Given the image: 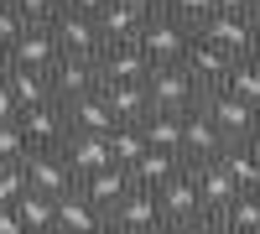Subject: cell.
Instances as JSON below:
<instances>
[{"label":"cell","mask_w":260,"mask_h":234,"mask_svg":"<svg viewBox=\"0 0 260 234\" xmlns=\"http://www.w3.org/2000/svg\"><path fill=\"white\" fill-rule=\"evenodd\" d=\"M104 104H110L115 125H141L151 115V99H146V83H99Z\"/></svg>","instance_id":"cell-19"},{"label":"cell","mask_w":260,"mask_h":234,"mask_svg":"<svg viewBox=\"0 0 260 234\" xmlns=\"http://www.w3.org/2000/svg\"><path fill=\"white\" fill-rule=\"evenodd\" d=\"M11 73H16V62H11V47H0V83H11Z\"/></svg>","instance_id":"cell-40"},{"label":"cell","mask_w":260,"mask_h":234,"mask_svg":"<svg viewBox=\"0 0 260 234\" xmlns=\"http://www.w3.org/2000/svg\"><path fill=\"white\" fill-rule=\"evenodd\" d=\"M26 182H31V193H47V198H68L73 187H78V172L68 166V156L62 151H26Z\"/></svg>","instance_id":"cell-5"},{"label":"cell","mask_w":260,"mask_h":234,"mask_svg":"<svg viewBox=\"0 0 260 234\" xmlns=\"http://www.w3.org/2000/svg\"><path fill=\"white\" fill-rule=\"evenodd\" d=\"M182 156H167V151H146L136 166H130V187H146V193H156V187L167 182V177H177L182 172Z\"/></svg>","instance_id":"cell-24"},{"label":"cell","mask_w":260,"mask_h":234,"mask_svg":"<svg viewBox=\"0 0 260 234\" xmlns=\"http://www.w3.org/2000/svg\"><path fill=\"white\" fill-rule=\"evenodd\" d=\"M94 62H99V83H146L151 73V57L136 42H104V52Z\"/></svg>","instance_id":"cell-10"},{"label":"cell","mask_w":260,"mask_h":234,"mask_svg":"<svg viewBox=\"0 0 260 234\" xmlns=\"http://www.w3.org/2000/svg\"><path fill=\"white\" fill-rule=\"evenodd\" d=\"M0 234H26V224H21L16 203H0Z\"/></svg>","instance_id":"cell-36"},{"label":"cell","mask_w":260,"mask_h":234,"mask_svg":"<svg viewBox=\"0 0 260 234\" xmlns=\"http://www.w3.org/2000/svg\"><path fill=\"white\" fill-rule=\"evenodd\" d=\"M250 146H255V151H260V125H255V136H250Z\"/></svg>","instance_id":"cell-43"},{"label":"cell","mask_w":260,"mask_h":234,"mask_svg":"<svg viewBox=\"0 0 260 234\" xmlns=\"http://www.w3.org/2000/svg\"><path fill=\"white\" fill-rule=\"evenodd\" d=\"M57 151L68 156V166L78 172V182H83V177H94V172H104V166H115V156H110V136H83V130H68V141H62Z\"/></svg>","instance_id":"cell-13"},{"label":"cell","mask_w":260,"mask_h":234,"mask_svg":"<svg viewBox=\"0 0 260 234\" xmlns=\"http://www.w3.org/2000/svg\"><path fill=\"white\" fill-rule=\"evenodd\" d=\"M16 214H21V224H26V234H47V229H57V198L26 193L16 203Z\"/></svg>","instance_id":"cell-27"},{"label":"cell","mask_w":260,"mask_h":234,"mask_svg":"<svg viewBox=\"0 0 260 234\" xmlns=\"http://www.w3.org/2000/svg\"><path fill=\"white\" fill-rule=\"evenodd\" d=\"M213 11H255V0H213Z\"/></svg>","instance_id":"cell-39"},{"label":"cell","mask_w":260,"mask_h":234,"mask_svg":"<svg viewBox=\"0 0 260 234\" xmlns=\"http://www.w3.org/2000/svg\"><path fill=\"white\" fill-rule=\"evenodd\" d=\"M11 94L21 110L31 104H52V68H16L11 73Z\"/></svg>","instance_id":"cell-25"},{"label":"cell","mask_w":260,"mask_h":234,"mask_svg":"<svg viewBox=\"0 0 260 234\" xmlns=\"http://www.w3.org/2000/svg\"><path fill=\"white\" fill-rule=\"evenodd\" d=\"M187 42H192V31L182 26V21H172L167 11H156V16H146V21H141L136 47L151 57V68H177V62L187 57Z\"/></svg>","instance_id":"cell-2"},{"label":"cell","mask_w":260,"mask_h":234,"mask_svg":"<svg viewBox=\"0 0 260 234\" xmlns=\"http://www.w3.org/2000/svg\"><path fill=\"white\" fill-rule=\"evenodd\" d=\"M21 31H26V16H21L11 0H0V47H11Z\"/></svg>","instance_id":"cell-34"},{"label":"cell","mask_w":260,"mask_h":234,"mask_svg":"<svg viewBox=\"0 0 260 234\" xmlns=\"http://www.w3.org/2000/svg\"><path fill=\"white\" fill-rule=\"evenodd\" d=\"M224 136H219V125H213L203 110H187L182 115V161H219L224 151Z\"/></svg>","instance_id":"cell-14"},{"label":"cell","mask_w":260,"mask_h":234,"mask_svg":"<svg viewBox=\"0 0 260 234\" xmlns=\"http://www.w3.org/2000/svg\"><path fill=\"white\" fill-rule=\"evenodd\" d=\"M167 234H224L219 219H208V214H192V219H177V224H167Z\"/></svg>","instance_id":"cell-35"},{"label":"cell","mask_w":260,"mask_h":234,"mask_svg":"<svg viewBox=\"0 0 260 234\" xmlns=\"http://www.w3.org/2000/svg\"><path fill=\"white\" fill-rule=\"evenodd\" d=\"M141 136L151 151H167V156H182V115H161V110H151L141 120Z\"/></svg>","instance_id":"cell-23"},{"label":"cell","mask_w":260,"mask_h":234,"mask_svg":"<svg viewBox=\"0 0 260 234\" xmlns=\"http://www.w3.org/2000/svg\"><path fill=\"white\" fill-rule=\"evenodd\" d=\"M182 68L203 83V94L208 89H224V78H229V68H234V57L224 52V47H213V42H203V37H192L187 42V57H182Z\"/></svg>","instance_id":"cell-12"},{"label":"cell","mask_w":260,"mask_h":234,"mask_svg":"<svg viewBox=\"0 0 260 234\" xmlns=\"http://www.w3.org/2000/svg\"><path fill=\"white\" fill-rule=\"evenodd\" d=\"M130 6H136V11H141V16H156V11H161V6H167V0H130Z\"/></svg>","instance_id":"cell-41"},{"label":"cell","mask_w":260,"mask_h":234,"mask_svg":"<svg viewBox=\"0 0 260 234\" xmlns=\"http://www.w3.org/2000/svg\"><path fill=\"white\" fill-rule=\"evenodd\" d=\"M219 166L234 177L240 193H260V151H255L250 141H229L224 151H219Z\"/></svg>","instance_id":"cell-20"},{"label":"cell","mask_w":260,"mask_h":234,"mask_svg":"<svg viewBox=\"0 0 260 234\" xmlns=\"http://www.w3.org/2000/svg\"><path fill=\"white\" fill-rule=\"evenodd\" d=\"M110 0H68V11H78V16H99Z\"/></svg>","instance_id":"cell-38"},{"label":"cell","mask_w":260,"mask_h":234,"mask_svg":"<svg viewBox=\"0 0 260 234\" xmlns=\"http://www.w3.org/2000/svg\"><path fill=\"white\" fill-rule=\"evenodd\" d=\"M62 52H57V37L47 26H26L16 42H11V62L16 68H52Z\"/></svg>","instance_id":"cell-18"},{"label":"cell","mask_w":260,"mask_h":234,"mask_svg":"<svg viewBox=\"0 0 260 234\" xmlns=\"http://www.w3.org/2000/svg\"><path fill=\"white\" fill-rule=\"evenodd\" d=\"M156 208H161V224H177V219L203 214V208H198V187H192V172H187V166L156 187Z\"/></svg>","instance_id":"cell-15"},{"label":"cell","mask_w":260,"mask_h":234,"mask_svg":"<svg viewBox=\"0 0 260 234\" xmlns=\"http://www.w3.org/2000/svg\"><path fill=\"white\" fill-rule=\"evenodd\" d=\"M146 99H151V110H161V115H187V110L203 104V83L192 78L182 62L177 68H151L146 73Z\"/></svg>","instance_id":"cell-1"},{"label":"cell","mask_w":260,"mask_h":234,"mask_svg":"<svg viewBox=\"0 0 260 234\" xmlns=\"http://www.w3.org/2000/svg\"><path fill=\"white\" fill-rule=\"evenodd\" d=\"M47 31L57 37V52H62V57H99V52H104V37H99V26H94V16H78V11H68V6L57 11V21H52Z\"/></svg>","instance_id":"cell-7"},{"label":"cell","mask_w":260,"mask_h":234,"mask_svg":"<svg viewBox=\"0 0 260 234\" xmlns=\"http://www.w3.org/2000/svg\"><path fill=\"white\" fill-rule=\"evenodd\" d=\"M16 115H21V104H16V94H11V83H0V125L16 120Z\"/></svg>","instance_id":"cell-37"},{"label":"cell","mask_w":260,"mask_h":234,"mask_svg":"<svg viewBox=\"0 0 260 234\" xmlns=\"http://www.w3.org/2000/svg\"><path fill=\"white\" fill-rule=\"evenodd\" d=\"M187 172H192V187H198V208L208 219H219L224 208L240 198V187H234V177L224 172L219 161H187Z\"/></svg>","instance_id":"cell-9"},{"label":"cell","mask_w":260,"mask_h":234,"mask_svg":"<svg viewBox=\"0 0 260 234\" xmlns=\"http://www.w3.org/2000/svg\"><path fill=\"white\" fill-rule=\"evenodd\" d=\"M161 11H167L172 21H182V26H187V31H198V26H203V21L213 16V0H167V6H161Z\"/></svg>","instance_id":"cell-30"},{"label":"cell","mask_w":260,"mask_h":234,"mask_svg":"<svg viewBox=\"0 0 260 234\" xmlns=\"http://www.w3.org/2000/svg\"><path fill=\"white\" fill-rule=\"evenodd\" d=\"M99 89V62L94 57H57L52 62V99L68 104V99H83Z\"/></svg>","instance_id":"cell-11"},{"label":"cell","mask_w":260,"mask_h":234,"mask_svg":"<svg viewBox=\"0 0 260 234\" xmlns=\"http://www.w3.org/2000/svg\"><path fill=\"white\" fill-rule=\"evenodd\" d=\"M62 115H68V130H83V136H110L115 130V115H110V104H104L99 89L83 94V99H68Z\"/></svg>","instance_id":"cell-17"},{"label":"cell","mask_w":260,"mask_h":234,"mask_svg":"<svg viewBox=\"0 0 260 234\" xmlns=\"http://www.w3.org/2000/svg\"><path fill=\"white\" fill-rule=\"evenodd\" d=\"M78 193L89 198L99 214H110V208L130 193V172H125V166H104V172H94V177H83V182H78Z\"/></svg>","instance_id":"cell-21"},{"label":"cell","mask_w":260,"mask_h":234,"mask_svg":"<svg viewBox=\"0 0 260 234\" xmlns=\"http://www.w3.org/2000/svg\"><path fill=\"white\" fill-rule=\"evenodd\" d=\"M224 234H260V193H240L224 214H219Z\"/></svg>","instance_id":"cell-26"},{"label":"cell","mask_w":260,"mask_h":234,"mask_svg":"<svg viewBox=\"0 0 260 234\" xmlns=\"http://www.w3.org/2000/svg\"><path fill=\"white\" fill-rule=\"evenodd\" d=\"M26 151H31V146H26V136H21V125L6 120V125H0V166H6V161H26Z\"/></svg>","instance_id":"cell-33"},{"label":"cell","mask_w":260,"mask_h":234,"mask_svg":"<svg viewBox=\"0 0 260 234\" xmlns=\"http://www.w3.org/2000/svg\"><path fill=\"white\" fill-rule=\"evenodd\" d=\"M192 37H203V42H213V47H224L229 57H255V52H260V37H255L250 11H213Z\"/></svg>","instance_id":"cell-3"},{"label":"cell","mask_w":260,"mask_h":234,"mask_svg":"<svg viewBox=\"0 0 260 234\" xmlns=\"http://www.w3.org/2000/svg\"><path fill=\"white\" fill-rule=\"evenodd\" d=\"M250 21H255V37H260V0H255V11H250Z\"/></svg>","instance_id":"cell-42"},{"label":"cell","mask_w":260,"mask_h":234,"mask_svg":"<svg viewBox=\"0 0 260 234\" xmlns=\"http://www.w3.org/2000/svg\"><path fill=\"white\" fill-rule=\"evenodd\" d=\"M146 151H151V146H146V136H141V125H115V130H110V156H115V166L130 172Z\"/></svg>","instance_id":"cell-28"},{"label":"cell","mask_w":260,"mask_h":234,"mask_svg":"<svg viewBox=\"0 0 260 234\" xmlns=\"http://www.w3.org/2000/svg\"><path fill=\"white\" fill-rule=\"evenodd\" d=\"M11 6L26 16V26H52V21H57V11L68 6V0H11Z\"/></svg>","instance_id":"cell-32"},{"label":"cell","mask_w":260,"mask_h":234,"mask_svg":"<svg viewBox=\"0 0 260 234\" xmlns=\"http://www.w3.org/2000/svg\"><path fill=\"white\" fill-rule=\"evenodd\" d=\"M255 68H260V52H255Z\"/></svg>","instance_id":"cell-44"},{"label":"cell","mask_w":260,"mask_h":234,"mask_svg":"<svg viewBox=\"0 0 260 234\" xmlns=\"http://www.w3.org/2000/svg\"><path fill=\"white\" fill-rule=\"evenodd\" d=\"M26 193H31L26 166H21V161H6V166H0V203H21Z\"/></svg>","instance_id":"cell-31"},{"label":"cell","mask_w":260,"mask_h":234,"mask_svg":"<svg viewBox=\"0 0 260 234\" xmlns=\"http://www.w3.org/2000/svg\"><path fill=\"white\" fill-rule=\"evenodd\" d=\"M141 21H146V16L130 6V0H110V6L94 16V26H99L104 42H136V37H141Z\"/></svg>","instance_id":"cell-22"},{"label":"cell","mask_w":260,"mask_h":234,"mask_svg":"<svg viewBox=\"0 0 260 234\" xmlns=\"http://www.w3.org/2000/svg\"><path fill=\"white\" fill-rule=\"evenodd\" d=\"M224 89L234 99H245L250 110H260V68H255V57H234V68L224 78Z\"/></svg>","instance_id":"cell-29"},{"label":"cell","mask_w":260,"mask_h":234,"mask_svg":"<svg viewBox=\"0 0 260 234\" xmlns=\"http://www.w3.org/2000/svg\"><path fill=\"white\" fill-rule=\"evenodd\" d=\"M104 234H120V229H104Z\"/></svg>","instance_id":"cell-45"},{"label":"cell","mask_w":260,"mask_h":234,"mask_svg":"<svg viewBox=\"0 0 260 234\" xmlns=\"http://www.w3.org/2000/svg\"><path fill=\"white\" fill-rule=\"evenodd\" d=\"M16 125H21V136H26L31 151H57V146L68 141V115H62L57 99H52V104H31V110H21Z\"/></svg>","instance_id":"cell-6"},{"label":"cell","mask_w":260,"mask_h":234,"mask_svg":"<svg viewBox=\"0 0 260 234\" xmlns=\"http://www.w3.org/2000/svg\"><path fill=\"white\" fill-rule=\"evenodd\" d=\"M47 234H57V229H47Z\"/></svg>","instance_id":"cell-46"},{"label":"cell","mask_w":260,"mask_h":234,"mask_svg":"<svg viewBox=\"0 0 260 234\" xmlns=\"http://www.w3.org/2000/svg\"><path fill=\"white\" fill-rule=\"evenodd\" d=\"M104 229H110V214H99L78 187L57 198V234H104Z\"/></svg>","instance_id":"cell-16"},{"label":"cell","mask_w":260,"mask_h":234,"mask_svg":"<svg viewBox=\"0 0 260 234\" xmlns=\"http://www.w3.org/2000/svg\"><path fill=\"white\" fill-rule=\"evenodd\" d=\"M198 110H203L213 125H219V136H224V141H250V136H255V125H260V110H250V104H245V99H234L229 89H208Z\"/></svg>","instance_id":"cell-4"},{"label":"cell","mask_w":260,"mask_h":234,"mask_svg":"<svg viewBox=\"0 0 260 234\" xmlns=\"http://www.w3.org/2000/svg\"><path fill=\"white\" fill-rule=\"evenodd\" d=\"M161 234H167V229H161Z\"/></svg>","instance_id":"cell-47"},{"label":"cell","mask_w":260,"mask_h":234,"mask_svg":"<svg viewBox=\"0 0 260 234\" xmlns=\"http://www.w3.org/2000/svg\"><path fill=\"white\" fill-rule=\"evenodd\" d=\"M110 229L120 234H161V208H156V193H146V187H130V193L110 208Z\"/></svg>","instance_id":"cell-8"}]
</instances>
